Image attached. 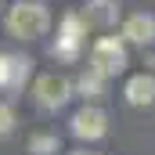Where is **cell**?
Here are the masks:
<instances>
[{"label":"cell","instance_id":"cell-9","mask_svg":"<svg viewBox=\"0 0 155 155\" xmlns=\"http://www.w3.org/2000/svg\"><path fill=\"white\" fill-rule=\"evenodd\" d=\"M76 90L87 97V101H101V97H105V90H108V76H101L97 69H90V65H87V72L76 79Z\"/></svg>","mask_w":155,"mask_h":155},{"label":"cell","instance_id":"cell-8","mask_svg":"<svg viewBox=\"0 0 155 155\" xmlns=\"http://www.w3.org/2000/svg\"><path fill=\"white\" fill-rule=\"evenodd\" d=\"M83 18L90 22V29H112L119 22V4L116 0H87Z\"/></svg>","mask_w":155,"mask_h":155},{"label":"cell","instance_id":"cell-6","mask_svg":"<svg viewBox=\"0 0 155 155\" xmlns=\"http://www.w3.org/2000/svg\"><path fill=\"white\" fill-rule=\"evenodd\" d=\"M119 36L126 40V43H137V47L155 43V15H148V11H134V15H126Z\"/></svg>","mask_w":155,"mask_h":155},{"label":"cell","instance_id":"cell-14","mask_svg":"<svg viewBox=\"0 0 155 155\" xmlns=\"http://www.w3.org/2000/svg\"><path fill=\"white\" fill-rule=\"evenodd\" d=\"M76 155H101V152H87V148H83V152H76Z\"/></svg>","mask_w":155,"mask_h":155},{"label":"cell","instance_id":"cell-4","mask_svg":"<svg viewBox=\"0 0 155 155\" xmlns=\"http://www.w3.org/2000/svg\"><path fill=\"white\" fill-rule=\"evenodd\" d=\"M126 65H130V54H126V40L123 36L94 40V47H90V69H97L101 76L116 79V76L126 72Z\"/></svg>","mask_w":155,"mask_h":155},{"label":"cell","instance_id":"cell-11","mask_svg":"<svg viewBox=\"0 0 155 155\" xmlns=\"http://www.w3.org/2000/svg\"><path fill=\"white\" fill-rule=\"evenodd\" d=\"M15 126H18L15 108H11L7 101H0V137H11V134H15Z\"/></svg>","mask_w":155,"mask_h":155},{"label":"cell","instance_id":"cell-12","mask_svg":"<svg viewBox=\"0 0 155 155\" xmlns=\"http://www.w3.org/2000/svg\"><path fill=\"white\" fill-rule=\"evenodd\" d=\"M29 72H33V61L15 54V83H11V90H22V87H25V79H29Z\"/></svg>","mask_w":155,"mask_h":155},{"label":"cell","instance_id":"cell-3","mask_svg":"<svg viewBox=\"0 0 155 155\" xmlns=\"http://www.w3.org/2000/svg\"><path fill=\"white\" fill-rule=\"evenodd\" d=\"M72 94H76V83L69 76H61V72H43V76L33 79V101H36V108H43V112L65 108Z\"/></svg>","mask_w":155,"mask_h":155},{"label":"cell","instance_id":"cell-1","mask_svg":"<svg viewBox=\"0 0 155 155\" xmlns=\"http://www.w3.org/2000/svg\"><path fill=\"white\" fill-rule=\"evenodd\" d=\"M4 29H7V36H15V40H36V36H43L51 29V11L40 0H18V4L7 7Z\"/></svg>","mask_w":155,"mask_h":155},{"label":"cell","instance_id":"cell-5","mask_svg":"<svg viewBox=\"0 0 155 155\" xmlns=\"http://www.w3.org/2000/svg\"><path fill=\"white\" fill-rule=\"evenodd\" d=\"M69 130H72V137H76V141L94 144V141H101V137L108 134V116H105V108H101V105H94V101H90V105H83V108L72 112Z\"/></svg>","mask_w":155,"mask_h":155},{"label":"cell","instance_id":"cell-10","mask_svg":"<svg viewBox=\"0 0 155 155\" xmlns=\"http://www.w3.org/2000/svg\"><path fill=\"white\" fill-rule=\"evenodd\" d=\"M25 148H29V155H58L61 141H58V134H29Z\"/></svg>","mask_w":155,"mask_h":155},{"label":"cell","instance_id":"cell-2","mask_svg":"<svg viewBox=\"0 0 155 155\" xmlns=\"http://www.w3.org/2000/svg\"><path fill=\"white\" fill-rule=\"evenodd\" d=\"M87 33H90V22L83 18V11H69L61 18V25H58V40H54L51 54L58 61H76L83 43H87Z\"/></svg>","mask_w":155,"mask_h":155},{"label":"cell","instance_id":"cell-7","mask_svg":"<svg viewBox=\"0 0 155 155\" xmlns=\"http://www.w3.org/2000/svg\"><path fill=\"white\" fill-rule=\"evenodd\" d=\"M123 97H126V105H134V108L155 105V72H137V76H130L126 87H123Z\"/></svg>","mask_w":155,"mask_h":155},{"label":"cell","instance_id":"cell-13","mask_svg":"<svg viewBox=\"0 0 155 155\" xmlns=\"http://www.w3.org/2000/svg\"><path fill=\"white\" fill-rule=\"evenodd\" d=\"M15 83V54H0V90H11Z\"/></svg>","mask_w":155,"mask_h":155}]
</instances>
